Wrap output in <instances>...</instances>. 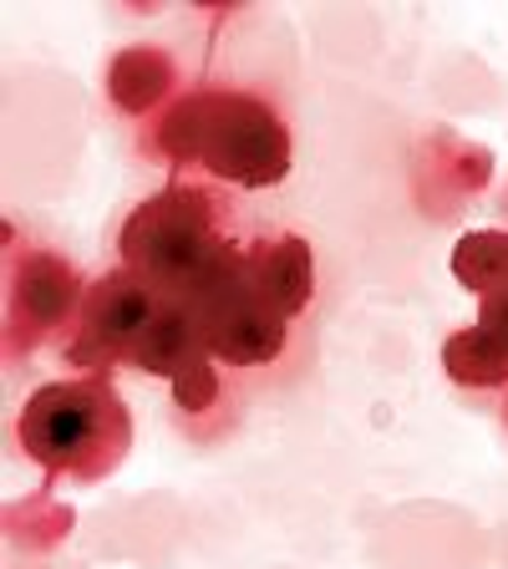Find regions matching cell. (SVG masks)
I'll list each match as a JSON object with an SVG mask.
<instances>
[{"mask_svg":"<svg viewBox=\"0 0 508 569\" xmlns=\"http://www.w3.org/2000/svg\"><path fill=\"white\" fill-rule=\"evenodd\" d=\"M199 361H209V351H203V336L183 300H163L153 326L142 331V341L132 346V356H128V367H138L142 377H168V381H173L178 371L199 367Z\"/></svg>","mask_w":508,"mask_h":569,"instance_id":"cell-9","label":"cell"},{"mask_svg":"<svg viewBox=\"0 0 508 569\" xmlns=\"http://www.w3.org/2000/svg\"><path fill=\"white\" fill-rule=\"evenodd\" d=\"M168 387H173L178 412H189V417H199V412H209V407H219V397H225V377H219V361H199V367L178 371Z\"/></svg>","mask_w":508,"mask_h":569,"instance_id":"cell-12","label":"cell"},{"mask_svg":"<svg viewBox=\"0 0 508 569\" xmlns=\"http://www.w3.org/2000/svg\"><path fill=\"white\" fill-rule=\"evenodd\" d=\"M16 438L26 458L41 462L47 473H71L97 483L128 458L132 417L122 391L107 377H61L26 397L16 417Z\"/></svg>","mask_w":508,"mask_h":569,"instance_id":"cell-3","label":"cell"},{"mask_svg":"<svg viewBox=\"0 0 508 569\" xmlns=\"http://www.w3.org/2000/svg\"><path fill=\"white\" fill-rule=\"evenodd\" d=\"M173 87H178V71L168 61V51L158 47H122L107 67V97L112 107H122L128 118H148V112H163L173 102Z\"/></svg>","mask_w":508,"mask_h":569,"instance_id":"cell-10","label":"cell"},{"mask_svg":"<svg viewBox=\"0 0 508 569\" xmlns=\"http://www.w3.org/2000/svg\"><path fill=\"white\" fill-rule=\"evenodd\" d=\"M249 244H255V234H249ZM249 244L235 249V254L183 300L203 336L209 361H219V367H229V371L275 367V361L290 351V336H296V320L280 316V310L265 300L260 280L249 270Z\"/></svg>","mask_w":508,"mask_h":569,"instance_id":"cell-4","label":"cell"},{"mask_svg":"<svg viewBox=\"0 0 508 569\" xmlns=\"http://www.w3.org/2000/svg\"><path fill=\"white\" fill-rule=\"evenodd\" d=\"M452 274L478 300L508 290V229H474V234H462L458 249H452Z\"/></svg>","mask_w":508,"mask_h":569,"instance_id":"cell-11","label":"cell"},{"mask_svg":"<svg viewBox=\"0 0 508 569\" xmlns=\"http://www.w3.org/2000/svg\"><path fill=\"white\" fill-rule=\"evenodd\" d=\"M442 367L458 387H478L494 391L508 381V290L484 300L478 320L468 331L442 341Z\"/></svg>","mask_w":508,"mask_h":569,"instance_id":"cell-7","label":"cell"},{"mask_svg":"<svg viewBox=\"0 0 508 569\" xmlns=\"http://www.w3.org/2000/svg\"><path fill=\"white\" fill-rule=\"evenodd\" d=\"M249 270H255L265 300H270L280 316L300 320L310 310V300H316V249H310V239L290 234V229H280V234H255V244H249Z\"/></svg>","mask_w":508,"mask_h":569,"instance_id":"cell-8","label":"cell"},{"mask_svg":"<svg viewBox=\"0 0 508 569\" xmlns=\"http://www.w3.org/2000/svg\"><path fill=\"white\" fill-rule=\"evenodd\" d=\"M148 153L173 163L178 173H199L203 183L229 193L280 189L296 163L290 128L280 107L245 87L203 82L178 92L153 118Z\"/></svg>","mask_w":508,"mask_h":569,"instance_id":"cell-1","label":"cell"},{"mask_svg":"<svg viewBox=\"0 0 508 569\" xmlns=\"http://www.w3.org/2000/svg\"><path fill=\"white\" fill-rule=\"evenodd\" d=\"M87 280L51 249H16L11 254V341L41 346L47 336L71 331L82 316Z\"/></svg>","mask_w":508,"mask_h":569,"instance_id":"cell-6","label":"cell"},{"mask_svg":"<svg viewBox=\"0 0 508 569\" xmlns=\"http://www.w3.org/2000/svg\"><path fill=\"white\" fill-rule=\"evenodd\" d=\"M158 306L163 296L148 290L132 270H107L87 284V300H82V316L71 326L67 346H61V361L71 371H87V377H102L107 367L128 361L132 346L142 341V331L153 326Z\"/></svg>","mask_w":508,"mask_h":569,"instance_id":"cell-5","label":"cell"},{"mask_svg":"<svg viewBox=\"0 0 508 569\" xmlns=\"http://www.w3.org/2000/svg\"><path fill=\"white\" fill-rule=\"evenodd\" d=\"M249 244L229 189H213L203 178H173L122 219L118 254L148 290L163 300H189L219 264Z\"/></svg>","mask_w":508,"mask_h":569,"instance_id":"cell-2","label":"cell"}]
</instances>
